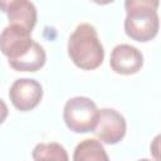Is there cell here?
<instances>
[{
    "label": "cell",
    "mask_w": 161,
    "mask_h": 161,
    "mask_svg": "<svg viewBox=\"0 0 161 161\" xmlns=\"http://www.w3.org/2000/svg\"><path fill=\"white\" fill-rule=\"evenodd\" d=\"M68 55L84 70H93L103 63L104 49L93 25L88 23L77 25L68 40Z\"/></svg>",
    "instance_id": "6da1fadb"
},
{
    "label": "cell",
    "mask_w": 161,
    "mask_h": 161,
    "mask_svg": "<svg viewBox=\"0 0 161 161\" xmlns=\"http://www.w3.org/2000/svg\"><path fill=\"white\" fill-rule=\"evenodd\" d=\"M157 0H127L125 3L126 34L137 42H148L158 33Z\"/></svg>",
    "instance_id": "7a4b0ae2"
},
{
    "label": "cell",
    "mask_w": 161,
    "mask_h": 161,
    "mask_svg": "<svg viewBox=\"0 0 161 161\" xmlns=\"http://www.w3.org/2000/svg\"><path fill=\"white\" fill-rule=\"evenodd\" d=\"M98 109L88 97H73L67 101L63 109V118L67 127L77 133L92 132L96 127Z\"/></svg>",
    "instance_id": "3957f363"
},
{
    "label": "cell",
    "mask_w": 161,
    "mask_h": 161,
    "mask_svg": "<svg viewBox=\"0 0 161 161\" xmlns=\"http://www.w3.org/2000/svg\"><path fill=\"white\" fill-rule=\"evenodd\" d=\"M92 132L99 141L108 145H116L126 135V119L113 108L98 109L97 123Z\"/></svg>",
    "instance_id": "277c9868"
},
{
    "label": "cell",
    "mask_w": 161,
    "mask_h": 161,
    "mask_svg": "<svg viewBox=\"0 0 161 161\" xmlns=\"http://www.w3.org/2000/svg\"><path fill=\"white\" fill-rule=\"evenodd\" d=\"M29 30L20 25H8L0 34V50L9 60L18 59L26 54L34 40Z\"/></svg>",
    "instance_id": "5b68a950"
},
{
    "label": "cell",
    "mask_w": 161,
    "mask_h": 161,
    "mask_svg": "<svg viewBox=\"0 0 161 161\" xmlns=\"http://www.w3.org/2000/svg\"><path fill=\"white\" fill-rule=\"evenodd\" d=\"M43 97L42 84L31 78L16 79L9 91V98L13 106L19 111H30L35 108Z\"/></svg>",
    "instance_id": "8992f818"
},
{
    "label": "cell",
    "mask_w": 161,
    "mask_h": 161,
    "mask_svg": "<svg viewBox=\"0 0 161 161\" xmlns=\"http://www.w3.org/2000/svg\"><path fill=\"white\" fill-rule=\"evenodd\" d=\"M109 65L118 74H135L143 65V55L131 44H118L111 53Z\"/></svg>",
    "instance_id": "52a82bcc"
},
{
    "label": "cell",
    "mask_w": 161,
    "mask_h": 161,
    "mask_svg": "<svg viewBox=\"0 0 161 161\" xmlns=\"http://www.w3.org/2000/svg\"><path fill=\"white\" fill-rule=\"evenodd\" d=\"M0 9L6 13L10 25H20L31 31L36 24V8L28 0L0 1Z\"/></svg>",
    "instance_id": "ba28073f"
},
{
    "label": "cell",
    "mask_w": 161,
    "mask_h": 161,
    "mask_svg": "<svg viewBox=\"0 0 161 161\" xmlns=\"http://www.w3.org/2000/svg\"><path fill=\"white\" fill-rule=\"evenodd\" d=\"M45 59L47 55L44 48L39 43L34 42L26 54L18 59L9 60V64L13 69L18 72H36L44 65Z\"/></svg>",
    "instance_id": "9c48e42d"
},
{
    "label": "cell",
    "mask_w": 161,
    "mask_h": 161,
    "mask_svg": "<svg viewBox=\"0 0 161 161\" xmlns=\"http://www.w3.org/2000/svg\"><path fill=\"white\" fill-rule=\"evenodd\" d=\"M73 161H109V158L101 141L86 138L75 146Z\"/></svg>",
    "instance_id": "30bf717a"
},
{
    "label": "cell",
    "mask_w": 161,
    "mask_h": 161,
    "mask_svg": "<svg viewBox=\"0 0 161 161\" xmlns=\"http://www.w3.org/2000/svg\"><path fill=\"white\" fill-rule=\"evenodd\" d=\"M31 156L34 161H69L67 150L58 142L38 143Z\"/></svg>",
    "instance_id": "8fae6325"
},
{
    "label": "cell",
    "mask_w": 161,
    "mask_h": 161,
    "mask_svg": "<svg viewBox=\"0 0 161 161\" xmlns=\"http://www.w3.org/2000/svg\"><path fill=\"white\" fill-rule=\"evenodd\" d=\"M8 113H9L8 106H6V103L0 98V125L5 121V118L8 117Z\"/></svg>",
    "instance_id": "7c38bea8"
},
{
    "label": "cell",
    "mask_w": 161,
    "mask_h": 161,
    "mask_svg": "<svg viewBox=\"0 0 161 161\" xmlns=\"http://www.w3.org/2000/svg\"><path fill=\"white\" fill-rule=\"evenodd\" d=\"M158 140H160V136H157L155 140H153V147H151V148H153L155 151H153V153H155V157H156V160L158 161V155H157V150H158V147H157V145H158Z\"/></svg>",
    "instance_id": "4fadbf2b"
},
{
    "label": "cell",
    "mask_w": 161,
    "mask_h": 161,
    "mask_svg": "<svg viewBox=\"0 0 161 161\" xmlns=\"http://www.w3.org/2000/svg\"><path fill=\"white\" fill-rule=\"evenodd\" d=\"M138 161H151V160H147V158H142V160H138Z\"/></svg>",
    "instance_id": "5bb4252c"
}]
</instances>
